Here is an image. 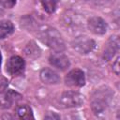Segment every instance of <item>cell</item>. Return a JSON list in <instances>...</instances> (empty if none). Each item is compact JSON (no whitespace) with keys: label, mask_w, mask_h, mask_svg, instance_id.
<instances>
[{"label":"cell","mask_w":120,"mask_h":120,"mask_svg":"<svg viewBox=\"0 0 120 120\" xmlns=\"http://www.w3.org/2000/svg\"><path fill=\"white\" fill-rule=\"evenodd\" d=\"M17 115L22 119H30L33 118L32 109L27 105H21L18 106L16 109Z\"/></svg>","instance_id":"obj_13"},{"label":"cell","mask_w":120,"mask_h":120,"mask_svg":"<svg viewBox=\"0 0 120 120\" xmlns=\"http://www.w3.org/2000/svg\"><path fill=\"white\" fill-rule=\"evenodd\" d=\"M87 27L89 31L95 35H104L107 32V22L98 16L90 17L87 21Z\"/></svg>","instance_id":"obj_6"},{"label":"cell","mask_w":120,"mask_h":120,"mask_svg":"<svg viewBox=\"0 0 120 120\" xmlns=\"http://www.w3.org/2000/svg\"><path fill=\"white\" fill-rule=\"evenodd\" d=\"M49 62L52 67L61 70L67 69L70 65V62L68 56L62 53L61 52H55L52 53L49 57Z\"/></svg>","instance_id":"obj_9"},{"label":"cell","mask_w":120,"mask_h":120,"mask_svg":"<svg viewBox=\"0 0 120 120\" xmlns=\"http://www.w3.org/2000/svg\"><path fill=\"white\" fill-rule=\"evenodd\" d=\"M14 31V26L10 21H1L0 22V39H3Z\"/></svg>","instance_id":"obj_11"},{"label":"cell","mask_w":120,"mask_h":120,"mask_svg":"<svg viewBox=\"0 0 120 120\" xmlns=\"http://www.w3.org/2000/svg\"><path fill=\"white\" fill-rule=\"evenodd\" d=\"M24 67V60L21 56L13 55L8 59L7 63V71L12 76H17L23 72Z\"/></svg>","instance_id":"obj_7"},{"label":"cell","mask_w":120,"mask_h":120,"mask_svg":"<svg viewBox=\"0 0 120 120\" xmlns=\"http://www.w3.org/2000/svg\"><path fill=\"white\" fill-rule=\"evenodd\" d=\"M39 38L54 52H62L65 49V42L60 33L55 28L42 26L39 29Z\"/></svg>","instance_id":"obj_1"},{"label":"cell","mask_w":120,"mask_h":120,"mask_svg":"<svg viewBox=\"0 0 120 120\" xmlns=\"http://www.w3.org/2000/svg\"><path fill=\"white\" fill-rule=\"evenodd\" d=\"M60 104L65 108H76L84 103V96L75 91H65L59 97Z\"/></svg>","instance_id":"obj_3"},{"label":"cell","mask_w":120,"mask_h":120,"mask_svg":"<svg viewBox=\"0 0 120 120\" xmlns=\"http://www.w3.org/2000/svg\"><path fill=\"white\" fill-rule=\"evenodd\" d=\"M44 118L48 120H57V119H60V116L56 112H47Z\"/></svg>","instance_id":"obj_16"},{"label":"cell","mask_w":120,"mask_h":120,"mask_svg":"<svg viewBox=\"0 0 120 120\" xmlns=\"http://www.w3.org/2000/svg\"><path fill=\"white\" fill-rule=\"evenodd\" d=\"M65 82L70 87H82L85 84L84 72L79 68L70 70L65 77Z\"/></svg>","instance_id":"obj_4"},{"label":"cell","mask_w":120,"mask_h":120,"mask_svg":"<svg viewBox=\"0 0 120 120\" xmlns=\"http://www.w3.org/2000/svg\"><path fill=\"white\" fill-rule=\"evenodd\" d=\"M40 80L46 84H56L60 82V76L54 70L45 68L39 73Z\"/></svg>","instance_id":"obj_10"},{"label":"cell","mask_w":120,"mask_h":120,"mask_svg":"<svg viewBox=\"0 0 120 120\" xmlns=\"http://www.w3.org/2000/svg\"><path fill=\"white\" fill-rule=\"evenodd\" d=\"M96 43L93 39L87 38L86 37H78L72 42V47L81 54H86L93 51Z\"/></svg>","instance_id":"obj_5"},{"label":"cell","mask_w":120,"mask_h":120,"mask_svg":"<svg viewBox=\"0 0 120 120\" xmlns=\"http://www.w3.org/2000/svg\"><path fill=\"white\" fill-rule=\"evenodd\" d=\"M112 95L113 92L107 86H102L94 92L92 96L91 108L95 114L99 115L106 111Z\"/></svg>","instance_id":"obj_2"},{"label":"cell","mask_w":120,"mask_h":120,"mask_svg":"<svg viewBox=\"0 0 120 120\" xmlns=\"http://www.w3.org/2000/svg\"><path fill=\"white\" fill-rule=\"evenodd\" d=\"M41 5L47 13L52 14L57 8V0H41Z\"/></svg>","instance_id":"obj_14"},{"label":"cell","mask_w":120,"mask_h":120,"mask_svg":"<svg viewBox=\"0 0 120 120\" xmlns=\"http://www.w3.org/2000/svg\"><path fill=\"white\" fill-rule=\"evenodd\" d=\"M112 70L114 71V73L116 75H119V70H120V68H119V57H117L115 62L112 64Z\"/></svg>","instance_id":"obj_17"},{"label":"cell","mask_w":120,"mask_h":120,"mask_svg":"<svg viewBox=\"0 0 120 120\" xmlns=\"http://www.w3.org/2000/svg\"><path fill=\"white\" fill-rule=\"evenodd\" d=\"M120 48V42H119V38L117 36H112L104 48L103 52V59L106 61L111 60L119 51Z\"/></svg>","instance_id":"obj_8"},{"label":"cell","mask_w":120,"mask_h":120,"mask_svg":"<svg viewBox=\"0 0 120 120\" xmlns=\"http://www.w3.org/2000/svg\"><path fill=\"white\" fill-rule=\"evenodd\" d=\"M0 3L6 8H12L16 5V0H0Z\"/></svg>","instance_id":"obj_15"},{"label":"cell","mask_w":120,"mask_h":120,"mask_svg":"<svg viewBox=\"0 0 120 120\" xmlns=\"http://www.w3.org/2000/svg\"><path fill=\"white\" fill-rule=\"evenodd\" d=\"M1 62H2V55H1V52H0V66H1Z\"/></svg>","instance_id":"obj_18"},{"label":"cell","mask_w":120,"mask_h":120,"mask_svg":"<svg viewBox=\"0 0 120 120\" xmlns=\"http://www.w3.org/2000/svg\"><path fill=\"white\" fill-rule=\"evenodd\" d=\"M24 52H25V54H26L28 57L35 59V58H37V57H38V56L40 55L41 51H40L39 47H38L35 42L30 41V42L26 45V47H25V49H24Z\"/></svg>","instance_id":"obj_12"}]
</instances>
